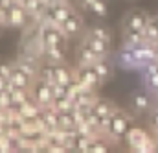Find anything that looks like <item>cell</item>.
Segmentation results:
<instances>
[{"label": "cell", "mask_w": 158, "mask_h": 153, "mask_svg": "<svg viewBox=\"0 0 158 153\" xmlns=\"http://www.w3.org/2000/svg\"><path fill=\"white\" fill-rule=\"evenodd\" d=\"M132 127V118L121 109H114L110 113V129H109V137L112 140H123L127 137V133Z\"/></svg>", "instance_id": "cell-1"}, {"label": "cell", "mask_w": 158, "mask_h": 153, "mask_svg": "<svg viewBox=\"0 0 158 153\" xmlns=\"http://www.w3.org/2000/svg\"><path fill=\"white\" fill-rule=\"evenodd\" d=\"M64 32L61 30L59 24H53V22H44L42 28H40V42L42 46H64Z\"/></svg>", "instance_id": "cell-2"}, {"label": "cell", "mask_w": 158, "mask_h": 153, "mask_svg": "<svg viewBox=\"0 0 158 153\" xmlns=\"http://www.w3.org/2000/svg\"><path fill=\"white\" fill-rule=\"evenodd\" d=\"M151 17L143 9H132L123 17V32H143Z\"/></svg>", "instance_id": "cell-3"}, {"label": "cell", "mask_w": 158, "mask_h": 153, "mask_svg": "<svg viewBox=\"0 0 158 153\" xmlns=\"http://www.w3.org/2000/svg\"><path fill=\"white\" fill-rule=\"evenodd\" d=\"M31 98L39 103L40 107H48V105H52V102H53L52 83H48V81H44V79L37 77L35 83H33V87H31Z\"/></svg>", "instance_id": "cell-4"}, {"label": "cell", "mask_w": 158, "mask_h": 153, "mask_svg": "<svg viewBox=\"0 0 158 153\" xmlns=\"http://www.w3.org/2000/svg\"><path fill=\"white\" fill-rule=\"evenodd\" d=\"M28 17H31V15L24 9V6L19 0L15 4H11L7 9H4V20L9 26H26Z\"/></svg>", "instance_id": "cell-5"}, {"label": "cell", "mask_w": 158, "mask_h": 153, "mask_svg": "<svg viewBox=\"0 0 158 153\" xmlns=\"http://www.w3.org/2000/svg\"><path fill=\"white\" fill-rule=\"evenodd\" d=\"M33 83H35V76L28 74L26 70H22V68L15 63V67H13V70H11V76H9V85H11V87H19V89L31 90Z\"/></svg>", "instance_id": "cell-6"}, {"label": "cell", "mask_w": 158, "mask_h": 153, "mask_svg": "<svg viewBox=\"0 0 158 153\" xmlns=\"http://www.w3.org/2000/svg\"><path fill=\"white\" fill-rule=\"evenodd\" d=\"M76 79L88 89H98L101 85V79L94 70V67H86V65H79V68L76 70Z\"/></svg>", "instance_id": "cell-7"}, {"label": "cell", "mask_w": 158, "mask_h": 153, "mask_svg": "<svg viewBox=\"0 0 158 153\" xmlns=\"http://www.w3.org/2000/svg\"><path fill=\"white\" fill-rule=\"evenodd\" d=\"M85 42H86V44H88V46L99 55V57H107L109 52H110V41L99 39V37H96V35H92V33H86Z\"/></svg>", "instance_id": "cell-8"}, {"label": "cell", "mask_w": 158, "mask_h": 153, "mask_svg": "<svg viewBox=\"0 0 158 153\" xmlns=\"http://www.w3.org/2000/svg\"><path fill=\"white\" fill-rule=\"evenodd\" d=\"M61 30L64 32L66 37H76V35H79V32H81V19H79L77 13L72 11V13L61 22Z\"/></svg>", "instance_id": "cell-9"}, {"label": "cell", "mask_w": 158, "mask_h": 153, "mask_svg": "<svg viewBox=\"0 0 158 153\" xmlns=\"http://www.w3.org/2000/svg\"><path fill=\"white\" fill-rule=\"evenodd\" d=\"M76 59H77V63L79 65H86V67H92L98 59H99V55L83 41V44L79 46V50H77V54H76Z\"/></svg>", "instance_id": "cell-10"}, {"label": "cell", "mask_w": 158, "mask_h": 153, "mask_svg": "<svg viewBox=\"0 0 158 153\" xmlns=\"http://www.w3.org/2000/svg\"><path fill=\"white\" fill-rule=\"evenodd\" d=\"M74 79H76V74H74L64 63H57V65H55V83L70 85Z\"/></svg>", "instance_id": "cell-11"}, {"label": "cell", "mask_w": 158, "mask_h": 153, "mask_svg": "<svg viewBox=\"0 0 158 153\" xmlns=\"http://www.w3.org/2000/svg\"><path fill=\"white\" fill-rule=\"evenodd\" d=\"M131 105L136 113H143V111H149L151 109V98L145 94V92H134L132 94V100H131Z\"/></svg>", "instance_id": "cell-12"}, {"label": "cell", "mask_w": 158, "mask_h": 153, "mask_svg": "<svg viewBox=\"0 0 158 153\" xmlns=\"http://www.w3.org/2000/svg\"><path fill=\"white\" fill-rule=\"evenodd\" d=\"M44 57L48 63H64V48L63 46H46L44 48Z\"/></svg>", "instance_id": "cell-13"}, {"label": "cell", "mask_w": 158, "mask_h": 153, "mask_svg": "<svg viewBox=\"0 0 158 153\" xmlns=\"http://www.w3.org/2000/svg\"><path fill=\"white\" fill-rule=\"evenodd\" d=\"M92 67H94V70L98 72V76H99V79H101V83H105V81L110 77V74H112V67H110V63H109L105 57H99Z\"/></svg>", "instance_id": "cell-14"}, {"label": "cell", "mask_w": 158, "mask_h": 153, "mask_svg": "<svg viewBox=\"0 0 158 153\" xmlns=\"http://www.w3.org/2000/svg\"><path fill=\"white\" fill-rule=\"evenodd\" d=\"M19 2L24 6V9H26L31 17H42L44 7H46V4H44L42 0H19Z\"/></svg>", "instance_id": "cell-15"}, {"label": "cell", "mask_w": 158, "mask_h": 153, "mask_svg": "<svg viewBox=\"0 0 158 153\" xmlns=\"http://www.w3.org/2000/svg\"><path fill=\"white\" fill-rule=\"evenodd\" d=\"M114 109H116V107L112 105V102H109V100H103V98H96V100H94V103H92V111H94L98 116H107V115H110Z\"/></svg>", "instance_id": "cell-16"}, {"label": "cell", "mask_w": 158, "mask_h": 153, "mask_svg": "<svg viewBox=\"0 0 158 153\" xmlns=\"http://www.w3.org/2000/svg\"><path fill=\"white\" fill-rule=\"evenodd\" d=\"M59 118H61V129L64 127H77L79 125V116L76 109L72 111H59Z\"/></svg>", "instance_id": "cell-17"}, {"label": "cell", "mask_w": 158, "mask_h": 153, "mask_svg": "<svg viewBox=\"0 0 158 153\" xmlns=\"http://www.w3.org/2000/svg\"><path fill=\"white\" fill-rule=\"evenodd\" d=\"M52 107L57 111H72L76 109V102L70 96H55L52 102Z\"/></svg>", "instance_id": "cell-18"}, {"label": "cell", "mask_w": 158, "mask_h": 153, "mask_svg": "<svg viewBox=\"0 0 158 153\" xmlns=\"http://www.w3.org/2000/svg\"><path fill=\"white\" fill-rule=\"evenodd\" d=\"M143 39H145V42H149V44H156L158 42V22L155 20V17L149 20V24L145 26V30H143Z\"/></svg>", "instance_id": "cell-19"}, {"label": "cell", "mask_w": 158, "mask_h": 153, "mask_svg": "<svg viewBox=\"0 0 158 153\" xmlns=\"http://www.w3.org/2000/svg\"><path fill=\"white\" fill-rule=\"evenodd\" d=\"M53 7H55V19H57V24L61 26V22L72 13V7L64 2V0H59V2H55L53 4Z\"/></svg>", "instance_id": "cell-20"}, {"label": "cell", "mask_w": 158, "mask_h": 153, "mask_svg": "<svg viewBox=\"0 0 158 153\" xmlns=\"http://www.w3.org/2000/svg\"><path fill=\"white\" fill-rule=\"evenodd\" d=\"M37 77L44 79V81H48V83H55V65H53V63H46V65H42V67L39 68Z\"/></svg>", "instance_id": "cell-21"}, {"label": "cell", "mask_w": 158, "mask_h": 153, "mask_svg": "<svg viewBox=\"0 0 158 153\" xmlns=\"http://www.w3.org/2000/svg\"><path fill=\"white\" fill-rule=\"evenodd\" d=\"M147 87L151 90H158V65H151L147 68Z\"/></svg>", "instance_id": "cell-22"}, {"label": "cell", "mask_w": 158, "mask_h": 153, "mask_svg": "<svg viewBox=\"0 0 158 153\" xmlns=\"http://www.w3.org/2000/svg\"><path fill=\"white\" fill-rule=\"evenodd\" d=\"M88 9H90L94 15H98V17H105L107 11H109V6H107V0H94Z\"/></svg>", "instance_id": "cell-23"}, {"label": "cell", "mask_w": 158, "mask_h": 153, "mask_svg": "<svg viewBox=\"0 0 158 153\" xmlns=\"http://www.w3.org/2000/svg\"><path fill=\"white\" fill-rule=\"evenodd\" d=\"M88 33H92V35H96V37H99V39H105V41H110V32L103 24H94Z\"/></svg>", "instance_id": "cell-24"}, {"label": "cell", "mask_w": 158, "mask_h": 153, "mask_svg": "<svg viewBox=\"0 0 158 153\" xmlns=\"http://www.w3.org/2000/svg\"><path fill=\"white\" fill-rule=\"evenodd\" d=\"M11 102H13V94H11V90H9V89L0 90V109H7Z\"/></svg>", "instance_id": "cell-25"}, {"label": "cell", "mask_w": 158, "mask_h": 153, "mask_svg": "<svg viewBox=\"0 0 158 153\" xmlns=\"http://www.w3.org/2000/svg\"><path fill=\"white\" fill-rule=\"evenodd\" d=\"M13 67H15V65H11V63H0V74H2V76H6L7 79H9Z\"/></svg>", "instance_id": "cell-26"}, {"label": "cell", "mask_w": 158, "mask_h": 153, "mask_svg": "<svg viewBox=\"0 0 158 153\" xmlns=\"http://www.w3.org/2000/svg\"><path fill=\"white\" fill-rule=\"evenodd\" d=\"M149 120H151V125H153V129H155V131L158 133V107L151 111V115H149Z\"/></svg>", "instance_id": "cell-27"}, {"label": "cell", "mask_w": 158, "mask_h": 153, "mask_svg": "<svg viewBox=\"0 0 158 153\" xmlns=\"http://www.w3.org/2000/svg\"><path fill=\"white\" fill-rule=\"evenodd\" d=\"M4 89H9V79L0 74V90H4Z\"/></svg>", "instance_id": "cell-28"}, {"label": "cell", "mask_w": 158, "mask_h": 153, "mask_svg": "<svg viewBox=\"0 0 158 153\" xmlns=\"http://www.w3.org/2000/svg\"><path fill=\"white\" fill-rule=\"evenodd\" d=\"M92 2H94V0H77V4L81 7H85V9H88V7L92 6Z\"/></svg>", "instance_id": "cell-29"}, {"label": "cell", "mask_w": 158, "mask_h": 153, "mask_svg": "<svg viewBox=\"0 0 158 153\" xmlns=\"http://www.w3.org/2000/svg\"><path fill=\"white\" fill-rule=\"evenodd\" d=\"M42 2H44V4L48 6V4H55V2H59V0H42Z\"/></svg>", "instance_id": "cell-30"}, {"label": "cell", "mask_w": 158, "mask_h": 153, "mask_svg": "<svg viewBox=\"0 0 158 153\" xmlns=\"http://www.w3.org/2000/svg\"><path fill=\"white\" fill-rule=\"evenodd\" d=\"M6 24V20H4V15H0V26H4Z\"/></svg>", "instance_id": "cell-31"}, {"label": "cell", "mask_w": 158, "mask_h": 153, "mask_svg": "<svg viewBox=\"0 0 158 153\" xmlns=\"http://www.w3.org/2000/svg\"><path fill=\"white\" fill-rule=\"evenodd\" d=\"M155 20H156V22H158V15H156V17H155Z\"/></svg>", "instance_id": "cell-32"}, {"label": "cell", "mask_w": 158, "mask_h": 153, "mask_svg": "<svg viewBox=\"0 0 158 153\" xmlns=\"http://www.w3.org/2000/svg\"><path fill=\"white\" fill-rule=\"evenodd\" d=\"M155 46H156V52H158V42H156V44H155Z\"/></svg>", "instance_id": "cell-33"}]
</instances>
